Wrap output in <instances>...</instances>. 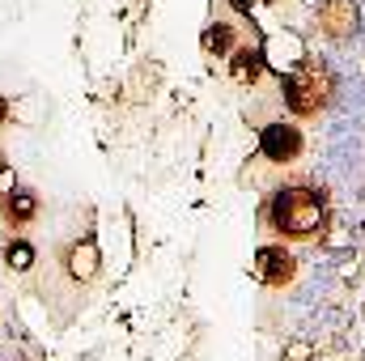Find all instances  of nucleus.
<instances>
[{
    "label": "nucleus",
    "instance_id": "nucleus-1",
    "mask_svg": "<svg viewBox=\"0 0 365 361\" xmlns=\"http://www.w3.org/2000/svg\"><path fill=\"white\" fill-rule=\"evenodd\" d=\"M272 225L289 238H310L323 230V200L310 187H284L272 200Z\"/></svg>",
    "mask_w": 365,
    "mask_h": 361
},
{
    "label": "nucleus",
    "instance_id": "nucleus-2",
    "mask_svg": "<svg viewBox=\"0 0 365 361\" xmlns=\"http://www.w3.org/2000/svg\"><path fill=\"white\" fill-rule=\"evenodd\" d=\"M284 102L293 115H314L331 102V73L314 60H306L289 81H284Z\"/></svg>",
    "mask_w": 365,
    "mask_h": 361
},
{
    "label": "nucleus",
    "instance_id": "nucleus-3",
    "mask_svg": "<svg viewBox=\"0 0 365 361\" xmlns=\"http://www.w3.org/2000/svg\"><path fill=\"white\" fill-rule=\"evenodd\" d=\"M259 149H264V158H272V162H293V158L302 153V132H297L293 123H272V128H264Z\"/></svg>",
    "mask_w": 365,
    "mask_h": 361
},
{
    "label": "nucleus",
    "instance_id": "nucleus-4",
    "mask_svg": "<svg viewBox=\"0 0 365 361\" xmlns=\"http://www.w3.org/2000/svg\"><path fill=\"white\" fill-rule=\"evenodd\" d=\"M319 30L331 39H349L357 30V4L353 0H323L319 4Z\"/></svg>",
    "mask_w": 365,
    "mask_h": 361
},
{
    "label": "nucleus",
    "instance_id": "nucleus-5",
    "mask_svg": "<svg viewBox=\"0 0 365 361\" xmlns=\"http://www.w3.org/2000/svg\"><path fill=\"white\" fill-rule=\"evenodd\" d=\"M293 255L284 251V247H264L259 255H255V276L259 280H268V285H284V280H293Z\"/></svg>",
    "mask_w": 365,
    "mask_h": 361
},
{
    "label": "nucleus",
    "instance_id": "nucleus-6",
    "mask_svg": "<svg viewBox=\"0 0 365 361\" xmlns=\"http://www.w3.org/2000/svg\"><path fill=\"white\" fill-rule=\"evenodd\" d=\"M259 68H264V51H259V47H238V51H234L230 73H234L238 81H255V77H259Z\"/></svg>",
    "mask_w": 365,
    "mask_h": 361
},
{
    "label": "nucleus",
    "instance_id": "nucleus-7",
    "mask_svg": "<svg viewBox=\"0 0 365 361\" xmlns=\"http://www.w3.org/2000/svg\"><path fill=\"white\" fill-rule=\"evenodd\" d=\"M204 51H208V56H230V51H234V26H230V21L208 26V30H204Z\"/></svg>",
    "mask_w": 365,
    "mask_h": 361
},
{
    "label": "nucleus",
    "instance_id": "nucleus-8",
    "mask_svg": "<svg viewBox=\"0 0 365 361\" xmlns=\"http://www.w3.org/2000/svg\"><path fill=\"white\" fill-rule=\"evenodd\" d=\"M68 268H73V276L90 280L93 272H98V247H93V243H77L73 255H68Z\"/></svg>",
    "mask_w": 365,
    "mask_h": 361
},
{
    "label": "nucleus",
    "instance_id": "nucleus-9",
    "mask_svg": "<svg viewBox=\"0 0 365 361\" xmlns=\"http://www.w3.org/2000/svg\"><path fill=\"white\" fill-rule=\"evenodd\" d=\"M4 213H9V221H30V217H34V195L13 187V195H9V208H4Z\"/></svg>",
    "mask_w": 365,
    "mask_h": 361
},
{
    "label": "nucleus",
    "instance_id": "nucleus-10",
    "mask_svg": "<svg viewBox=\"0 0 365 361\" xmlns=\"http://www.w3.org/2000/svg\"><path fill=\"white\" fill-rule=\"evenodd\" d=\"M4 260H9V268H30V260H34V251H30L26 243H13V247L4 251Z\"/></svg>",
    "mask_w": 365,
    "mask_h": 361
},
{
    "label": "nucleus",
    "instance_id": "nucleus-11",
    "mask_svg": "<svg viewBox=\"0 0 365 361\" xmlns=\"http://www.w3.org/2000/svg\"><path fill=\"white\" fill-rule=\"evenodd\" d=\"M4 183H9V171H4V166H0V187H4Z\"/></svg>",
    "mask_w": 365,
    "mask_h": 361
},
{
    "label": "nucleus",
    "instance_id": "nucleus-12",
    "mask_svg": "<svg viewBox=\"0 0 365 361\" xmlns=\"http://www.w3.org/2000/svg\"><path fill=\"white\" fill-rule=\"evenodd\" d=\"M4 111H9V102H0V119H4Z\"/></svg>",
    "mask_w": 365,
    "mask_h": 361
},
{
    "label": "nucleus",
    "instance_id": "nucleus-13",
    "mask_svg": "<svg viewBox=\"0 0 365 361\" xmlns=\"http://www.w3.org/2000/svg\"><path fill=\"white\" fill-rule=\"evenodd\" d=\"M255 4H268V0H255Z\"/></svg>",
    "mask_w": 365,
    "mask_h": 361
},
{
    "label": "nucleus",
    "instance_id": "nucleus-14",
    "mask_svg": "<svg viewBox=\"0 0 365 361\" xmlns=\"http://www.w3.org/2000/svg\"><path fill=\"white\" fill-rule=\"evenodd\" d=\"M310 4H314V0H310Z\"/></svg>",
    "mask_w": 365,
    "mask_h": 361
}]
</instances>
